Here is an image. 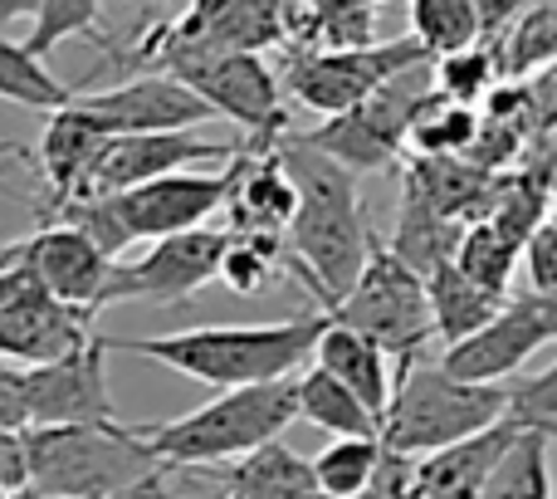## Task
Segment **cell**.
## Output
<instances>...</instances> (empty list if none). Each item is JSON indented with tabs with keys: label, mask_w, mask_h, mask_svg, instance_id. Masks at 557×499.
<instances>
[{
	"label": "cell",
	"mask_w": 557,
	"mask_h": 499,
	"mask_svg": "<svg viewBox=\"0 0 557 499\" xmlns=\"http://www.w3.org/2000/svg\"><path fill=\"white\" fill-rule=\"evenodd\" d=\"M519 436V426H509L499 416L494 426L474 436H460L450 446L416 455L411 461V499H474L484 485V475L494 471V461L504 455V446Z\"/></svg>",
	"instance_id": "cell-17"
},
{
	"label": "cell",
	"mask_w": 557,
	"mask_h": 499,
	"mask_svg": "<svg viewBox=\"0 0 557 499\" xmlns=\"http://www.w3.org/2000/svg\"><path fill=\"white\" fill-rule=\"evenodd\" d=\"M523 5H533V0H474V15H480V39H494Z\"/></svg>",
	"instance_id": "cell-38"
},
{
	"label": "cell",
	"mask_w": 557,
	"mask_h": 499,
	"mask_svg": "<svg viewBox=\"0 0 557 499\" xmlns=\"http://www.w3.org/2000/svg\"><path fill=\"white\" fill-rule=\"evenodd\" d=\"M274 153L298 192V206L284 226L288 245H294V275L327 308L337 294H347V284L367 259V245H372L362 186H357V172L318 153L304 133H278Z\"/></svg>",
	"instance_id": "cell-1"
},
{
	"label": "cell",
	"mask_w": 557,
	"mask_h": 499,
	"mask_svg": "<svg viewBox=\"0 0 557 499\" xmlns=\"http://www.w3.org/2000/svg\"><path fill=\"white\" fill-rule=\"evenodd\" d=\"M88 118L103 127L108 137H127V133H176V127H201L211 123V104L201 94L182 84L172 74H137L123 78L117 88L78 98Z\"/></svg>",
	"instance_id": "cell-15"
},
{
	"label": "cell",
	"mask_w": 557,
	"mask_h": 499,
	"mask_svg": "<svg viewBox=\"0 0 557 499\" xmlns=\"http://www.w3.org/2000/svg\"><path fill=\"white\" fill-rule=\"evenodd\" d=\"M221 490L225 499H308L313 495V471L298 451H288L284 436L250 446L245 455L221 461Z\"/></svg>",
	"instance_id": "cell-22"
},
{
	"label": "cell",
	"mask_w": 557,
	"mask_h": 499,
	"mask_svg": "<svg viewBox=\"0 0 557 499\" xmlns=\"http://www.w3.org/2000/svg\"><path fill=\"white\" fill-rule=\"evenodd\" d=\"M278 255H284V235L231 231V245H225L221 265H215V279L240 299H260L264 289L278 279V269H284Z\"/></svg>",
	"instance_id": "cell-32"
},
{
	"label": "cell",
	"mask_w": 557,
	"mask_h": 499,
	"mask_svg": "<svg viewBox=\"0 0 557 499\" xmlns=\"http://www.w3.org/2000/svg\"><path fill=\"white\" fill-rule=\"evenodd\" d=\"M455 235H460V221H450V216H441L435 206H425V196L406 182L401 186V211H396V241L386 249L401 255L416 275H425L431 265L450 259Z\"/></svg>",
	"instance_id": "cell-27"
},
{
	"label": "cell",
	"mask_w": 557,
	"mask_h": 499,
	"mask_svg": "<svg viewBox=\"0 0 557 499\" xmlns=\"http://www.w3.org/2000/svg\"><path fill=\"white\" fill-rule=\"evenodd\" d=\"M0 499H10V495H5V490H0Z\"/></svg>",
	"instance_id": "cell-46"
},
{
	"label": "cell",
	"mask_w": 557,
	"mask_h": 499,
	"mask_svg": "<svg viewBox=\"0 0 557 499\" xmlns=\"http://www.w3.org/2000/svg\"><path fill=\"white\" fill-rule=\"evenodd\" d=\"M162 495H166V471H152V475H143V480L123 485V490H113L103 499H162Z\"/></svg>",
	"instance_id": "cell-39"
},
{
	"label": "cell",
	"mask_w": 557,
	"mask_h": 499,
	"mask_svg": "<svg viewBox=\"0 0 557 499\" xmlns=\"http://www.w3.org/2000/svg\"><path fill=\"white\" fill-rule=\"evenodd\" d=\"M137 64H162V74L182 78L191 94L211 104L215 118H231L250 133V147L274 143L288 127L284 94H278L274 69L255 49H211L176 39L166 29H152L137 49Z\"/></svg>",
	"instance_id": "cell-5"
},
{
	"label": "cell",
	"mask_w": 557,
	"mask_h": 499,
	"mask_svg": "<svg viewBox=\"0 0 557 499\" xmlns=\"http://www.w3.org/2000/svg\"><path fill=\"white\" fill-rule=\"evenodd\" d=\"M294 422V377H274V382L221 387L215 402L196 406L176 422H143L133 431L152 446V455L166 471H176V465H221L231 455H245L250 446L284 436Z\"/></svg>",
	"instance_id": "cell-4"
},
{
	"label": "cell",
	"mask_w": 557,
	"mask_h": 499,
	"mask_svg": "<svg viewBox=\"0 0 557 499\" xmlns=\"http://www.w3.org/2000/svg\"><path fill=\"white\" fill-rule=\"evenodd\" d=\"M108 348L103 338H88L74 353L54 363L20 367V392H25V426H69V422H123L108 392Z\"/></svg>",
	"instance_id": "cell-13"
},
{
	"label": "cell",
	"mask_w": 557,
	"mask_h": 499,
	"mask_svg": "<svg viewBox=\"0 0 557 499\" xmlns=\"http://www.w3.org/2000/svg\"><path fill=\"white\" fill-rule=\"evenodd\" d=\"M450 259H455V269H460L465 279H474V284L484 289V294L509 299L513 265H519V249L504 241V235L494 231L490 221H480V216H474L470 226H460Z\"/></svg>",
	"instance_id": "cell-29"
},
{
	"label": "cell",
	"mask_w": 557,
	"mask_h": 499,
	"mask_svg": "<svg viewBox=\"0 0 557 499\" xmlns=\"http://www.w3.org/2000/svg\"><path fill=\"white\" fill-rule=\"evenodd\" d=\"M499 84V64H494V45L474 39V45L455 49V54L431 59V88L450 104H470L480 108V98Z\"/></svg>",
	"instance_id": "cell-34"
},
{
	"label": "cell",
	"mask_w": 557,
	"mask_h": 499,
	"mask_svg": "<svg viewBox=\"0 0 557 499\" xmlns=\"http://www.w3.org/2000/svg\"><path fill=\"white\" fill-rule=\"evenodd\" d=\"M480 133V108L450 104L431 88L406 118V147H416V157H460Z\"/></svg>",
	"instance_id": "cell-28"
},
{
	"label": "cell",
	"mask_w": 557,
	"mask_h": 499,
	"mask_svg": "<svg viewBox=\"0 0 557 499\" xmlns=\"http://www.w3.org/2000/svg\"><path fill=\"white\" fill-rule=\"evenodd\" d=\"M10 249L35 269V279L54 299L84 308V314H98V289H103V275L113 259L88 241L84 231H74L69 221H39L35 235L15 241Z\"/></svg>",
	"instance_id": "cell-16"
},
{
	"label": "cell",
	"mask_w": 557,
	"mask_h": 499,
	"mask_svg": "<svg viewBox=\"0 0 557 499\" xmlns=\"http://www.w3.org/2000/svg\"><path fill=\"white\" fill-rule=\"evenodd\" d=\"M323 333V314H298L284 324H225V328H182L152 338H103L108 353H133L172 367L206 387H250L294 377L313 357Z\"/></svg>",
	"instance_id": "cell-2"
},
{
	"label": "cell",
	"mask_w": 557,
	"mask_h": 499,
	"mask_svg": "<svg viewBox=\"0 0 557 499\" xmlns=\"http://www.w3.org/2000/svg\"><path fill=\"white\" fill-rule=\"evenodd\" d=\"M323 318L367 333L392 363L421 357V348L431 343V314H425L421 275L376 241L367 245V259L357 269V279L347 284V294H337L323 308Z\"/></svg>",
	"instance_id": "cell-7"
},
{
	"label": "cell",
	"mask_w": 557,
	"mask_h": 499,
	"mask_svg": "<svg viewBox=\"0 0 557 499\" xmlns=\"http://www.w3.org/2000/svg\"><path fill=\"white\" fill-rule=\"evenodd\" d=\"M376 461H382V441L376 436H337L333 446H323V455L308 461L313 490L333 495V499L367 495L376 480Z\"/></svg>",
	"instance_id": "cell-31"
},
{
	"label": "cell",
	"mask_w": 557,
	"mask_h": 499,
	"mask_svg": "<svg viewBox=\"0 0 557 499\" xmlns=\"http://www.w3.org/2000/svg\"><path fill=\"white\" fill-rule=\"evenodd\" d=\"M425 94H431V59L401 69V74L386 78L372 98L333 113L323 127H313V133H304V137L318 153H327L333 162H343L347 172H357V177L386 172V167H396V157H401L406 118H411V108L421 104Z\"/></svg>",
	"instance_id": "cell-8"
},
{
	"label": "cell",
	"mask_w": 557,
	"mask_h": 499,
	"mask_svg": "<svg viewBox=\"0 0 557 499\" xmlns=\"http://www.w3.org/2000/svg\"><path fill=\"white\" fill-rule=\"evenodd\" d=\"M20 162H25L20 147H0V177H10V167H20Z\"/></svg>",
	"instance_id": "cell-41"
},
{
	"label": "cell",
	"mask_w": 557,
	"mask_h": 499,
	"mask_svg": "<svg viewBox=\"0 0 557 499\" xmlns=\"http://www.w3.org/2000/svg\"><path fill=\"white\" fill-rule=\"evenodd\" d=\"M20 455H25V490L64 499H103L143 475L166 471L127 422L25 426Z\"/></svg>",
	"instance_id": "cell-3"
},
{
	"label": "cell",
	"mask_w": 557,
	"mask_h": 499,
	"mask_svg": "<svg viewBox=\"0 0 557 499\" xmlns=\"http://www.w3.org/2000/svg\"><path fill=\"white\" fill-rule=\"evenodd\" d=\"M294 406L298 422L318 426L327 436H376V416L318 363L308 373H294Z\"/></svg>",
	"instance_id": "cell-24"
},
{
	"label": "cell",
	"mask_w": 557,
	"mask_h": 499,
	"mask_svg": "<svg viewBox=\"0 0 557 499\" xmlns=\"http://www.w3.org/2000/svg\"><path fill=\"white\" fill-rule=\"evenodd\" d=\"M98 15H103V0H35V25H29V39L25 49L39 59H49L64 39L74 35H88L103 45V35H98Z\"/></svg>",
	"instance_id": "cell-35"
},
{
	"label": "cell",
	"mask_w": 557,
	"mask_h": 499,
	"mask_svg": "<svg viewBox=\"0 0 557 499\" xmlns=\"http://www.w3.org/2000/svg\"><path fill=\"white\" fill-rule=\"evenodd\" d=\"M143 5H172V0H143Z\"/></svg>",
	"instance_id": "cell-45"
},
{
	"label": "cell",
	"mask_w": 557,
	"mask_h": 499,
	"mask_svg": "<svg viewBox=\"0 0 557 499\" xmlns=\"http://www.w3.org/2000/svg\"><path fill=\"white\" fill-rule=\"evenodd\" d=\"M421 289H425V314H431V338H441V343H455V338L474 333V328L504 304V299L484 294L474 279H465L460 269H455V259H441V265L425 269Z\"/></svg>",
	"instance_id": "cell-23"
},
{
	"label": "cell",
	"mask_w": 557,
	"mask_h": 499,
	"mask_svg": "<svg viewBox=\"0 0 557 499\" xmlns=\"http://www.w3.org/2000/svg\"><path fill=\"white\" fill-rule=\"evenodd\" d=\"M162 499H172V495H162Z\"/></svg>",
	"instance_id": "cell-47"
},
{
	"label": "cell",
	"mask_w": 557,
	"mask_h": 499,
	"mask_svg": "<svg viewBox=\"0 0 557 499\" xmlns=\"http://www.w3.org/2000/svg\"><path fill=\"white\" fill-rule=\"evenodd\" d=\"M557 338V294H519L504 299L474 333L445 343L441 373L460 382H509Z\"/></svg>",
	"instance_id": "cell-11"
},
{
	"label": "cell",
	"mask_w": 557,
	"mask_h": 499,
	"mask_svg": "<svg viewBox=\"0 0 557 499\" xmlns=\"http://www.w3.org/2000/svg\"><path fill=\"white\" fill-rule=\"evenodd\" d=\"M225 245H231V226H191L176 235H157L147 241V255L137 259H113L98 289V308L108 304H186L196 289L215 279Z\"/></svg>",
	"instance_id": "cell-10"
},
{
	"label": "cell",
	"mask_w": 557,
	"mask_h": 499,
	"mask_svg": "<svg viewBox=\"0 0 557 499\" xmlns=\"http://www.w3.org/2000/svg\"><path fill=\"white\" fill-rule=\"evenodd\" d=\"M411 39L431 59L474 45L480 39L474 0H411Z\"/></svg>",
	"instance_id": "cell-33"
},
{
	"label": "cell",
	"mask_w": 557,
	"mask_h": 499,
	"mask_svg": "<svg viewBox=\"0 0 557 499\" xmlns=\"http://www.w3.org/2000/svg\"><path fill=\"white\" fill-rule=\"evenodd\" d=\"M347 5H382V0H347Z\"/></svg>",
	"instance_id": "cell-44"
},
{
	"label": "cell",
	"mask_w": 557,
	"mask_h": 499,
	"mask_svg": "<svg viewBox=\"0 0 557 499\" xmlns=\"http://www.w3.org/2000/svg\"><path fill=\"white\" fill-rule=\"evenodd\" d=\"M523 249V265H529V294H557V226L553 216L539 221L529 231Z\"/></svg>",
	"instance_id": "cell-37"
},
{
	"label": "cell",
	"mask_w": 557,
	"mask_h": 499,
	"mask_svg": "<svg viewBox=\"0 0 557 499\" xmlns=\"http://www.w3.org/2000/svg\"><path fill=\"white\" fill-rule=\"evenodd\" d=\"M235 147L231 143H211L196 137V127H176V133H127V137H108V147L98 153L88 182L78 186V196H108L123 186L152 182L166 172H191V167H211V162H231ZM74 202V196H69Z\"/></svg>",
	"instance_id": "cell-14"
},
{
	"label": "cell",
	"mask_w": 557,
	"mask_h": 499,
	"mask_svg": "<svg viewBox=\"0 0 557 499\" xmlns=\"http://www.w3.org/2000/svg\"><path fill=\"white\" fill-rule=\"evenodd\" d=\"M474 499H553V436H513Z\"/></svg>",
	"instance_id": "cell-25"
},
{
	"label": "cell",
	"mask_w": 557,
	"mask_h": 499,
	"mask_svg": "<svg viewBox=\"0 0 557 499\" xmlns=\"http://www.w3.org/2000/svg\"><path fill=\"white\" fill-rule=\"evenodd\" d=\"M504 416V382H460L435 363L406 357L392 373V397L376 422V441L396 455H425L474 436Z\"/></svg>",
	"instance_id": "cell-6"
},
{
	"label": "cell",
	"mask_w": 557,
	"mask_h": 499,
	"mask_svg": "<svg viewBox=\"0 0 557 499\" xmlns=\"http://www.w3.org/2000/svg\"><path fill=\"white\" fill-rule=\"evenodd\" d=\"M313 363L323 367V373H333L337 382L382 422L386 397H392V357H386L372 338L347 324L323 318V333H318V343H313Z\"/></svg>",
	"instance_id": "cell-21"
},
{
	"label": "cell",
	"mask_w": 557,
	"mask_h": 499,
	"mask_svg": "<svg viewBox=\"0 0 557 499\" xmlns=\"http://www.w3.org/2000/svg\"><path fill=\"white\" fill-rule=\"evenodd\" d=\"M288 0H191L176 25H162L166 35L191 39V45L211 49H270L284 39Z\"/></svg>",
	"instance_id": "cell-19"
},
{
	"label": "cell",
	"mask_w": 557,
	"mask_h": 499,
	"mask_svg": "<svg viewBox=\"0 0 557 499\" xmlns=\"http://www.w3.org/2000/svg\"><path fill=\"white\" fill-rule=\"evenodd\" d=\"M490 45H494L499 74H509V78H529V74H539V69H548L557 54V0H533V5H523Z\"/></svg>",
	"instance_id": "cell-26"
},
{
	"label": "cell",
	"mask_w": 557,
	"mask_h": 499,
	"mask_svg": "<svg viewBox=\"0 0 557 499\" xmlns=\"http://www.w3.org/2000/svg\"><path fill=\"white\" fill-rule=\"evenodd\" d=\"M103 147H108V133L78 108V94L74 104L54 108L45 133H39V167H45V182H49V206H39V211H54L69 196H78V186L88 182Z\"/></svg>",
	"instance_id": "cell-20"
},
{
	"label": "cell",
	"mask_w": 557,
	"mask_h": 499,
	"mask_svg": "<svg viewBox=\"0 0 557 499\" xmlns=\"http://www.w3.org/2000/svg\"><path fill=\"white\" fill-rule=\"evenodd\" d=\"M235 177H231V231H260V235H284L288 216L298 206V192L288 182L284 162H278L274 143L264 147H235L231 157Z\"/></svg>",
	"instance_id": "cell-18"
},
{
	"label": "cell",
	"mask_w": 557,
	"mask_h": 499,
	"mask_svg": "<svg viewBox=\"0 0 557 499\" xmlns=\"http://www.w3.org/2000/svg\"><path fill=\"white\" fill-rule=\"evenodd\" d=\"M88 338H94V314L54 299L15 249H0V363H54Z\"/></svg>",
	"instance_id": "cell-9"
},
{
	"label": "cell",
	"mask_w": 557,
	"mask_h": 499,
	"mask_svg": "<svg viewBox=\"0 0 557 499\" xmlns=\"http://www.w3.org/2000/svg\"><path fill=\"white\" fill-rule=\"evenodd\" d=\"M0 98L20 108H35V113H54V108L74 104V88L59 84L45 59L29 54L20 39L0 35Z\"/></svg>",
	"instance_id": "cell-30"
},
{
	"label": "cell",
	"mask_w": 557,
	"mask_h": 499,
	"mask_svg": "<svg viewBox=\"0 0 557 499\" xmlns=\"http://www.w3.org/2000/svg\"><path fill=\"white\" fill-rule=\"evenodd\" d=\"M504 422L519 431L557 436V367H539V373L504 387Z\"/></svg>",
	"instance_id": "cell-36"
},
{
	"label": "cell",
	"mask_w": 557,
	"mask_h": 499,
	"mask_svg": "<svg viewBox=\"0 0 557 499\" xmlns=\"http://www.w3.org/2000/svg\"><path fill=\"white\" fill-rule=\"evenodd\" d=\"M10 499H64V495H39V490H20V495H10Z\"/></svg>",
	"instance_id": "cell-42"
},
{
	"label": "cell",
	"mask_w": 557,
	"mask_h": 499,
	"mask_svg": "<svg viewBox=\"0 0 557 499\" xmlns=\"http://www.w3.org/2000/svg\"><path fill=\"white\" fill-rule=\"evenodd\" d=\"M421 59H431V54H425L411 35L386 39V45L372 39V45H357V49H308V54H298L294 64H288L284 84L304 108L333 118V113H343V108L372 98L386 78H396L401 69L421 64Z\"/></svg>",
	"instance_id": "cell-12"
},
{
	"label": "cell",
	"mask_w": 557,
	"mask_h": 499,
	"mask_svg": "<svg viewBox=\"0 0 557 499\" xmlns=\"http://www.w3.org/2000/svg\"><path fill=\"white\" fill-rule=\"evenodd\" d=\"M308 499H333V495H318V490H313ZM352 499H376V490H367V495H352Z\"/></svg>",
	"instance_id": "cell-43"
},
{
	"label": "cell",
	"mask_w": 557,
	"mask_h": 499,
	"mask_svg": "<svg viewBox=\"0 0 557 499\" xmlns=\"http://www.w3.org/2000/svg\"><path fill=\"white\" fill-rule=\"evenodd\" d=\"M35 15V0H0V25H10V20H29Z\"/></svg>",
	"instance_id": "cell-40"
}]
</instances>
